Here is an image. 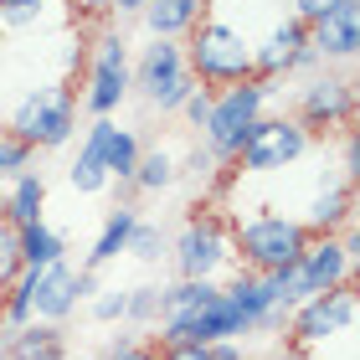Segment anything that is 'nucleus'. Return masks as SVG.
<instances>
[{
    "label": "nucleus",
    "instance_id": "obj_1",
    "mask_svg": "<svg viewBox=\"0 0 360 360\" xmlns=\"http://www.w3.org/2000/svg\"><path fill=\"white\" fill-rule=\"evenodd\" d=\"M180 52H186V72L201 88H211V93L257 77L252 72V37L237 31L232 21H221V15H201V21L191 26V41L180 46Z\"/></svg>",
    "mask_w": 360,
    "mask_h": 360
},
{
    "label": "nucleus",
    "instance_id": "obj_2",
    "mask_svg": "<svg viewBox=\"0 0 360 360\" xmlns=\"http://www.w3.org/2000/svg\"><path fill=\"white\" fill-rule=\"evenodd\" d=\"M355 252H360L355 221H350L340 237H309V248L293 257L283 273H273V278H278V293H283V304L299 309V304L314 299V293H330V288L355 283Z\"/></svg>",
    "mask_w": 360,
    "mask_h": 360
},
{
    "label": "nucleus",
    "instance_id": "obj_3",
    "mask_svg": "<svg viewBox=\"0 0 360 360\" xmlns=\"http://www.w3.org/2000/svg\"><path fill=\"white\" fill-rule=\"evenodd\" d=\"M232 257L237 268L248 273H283L293 257L309 248V226L299 217H273V211H257V217H237L232 232Z\"/></svg>",
    "mask_w": 360,
    "mask_h": 360
},
{
    "label": "nucleus",
    "instance_id": "obj_4",
    "mask_svg": "<svg viewBox=\"0 0 360 360\" xmlns=\"http://www.w3.org/2000/svg\"><path fill=\"white\" fill-rule=\"evenodd\" d=\"M273 93H278V88L263 83V77H248V83H237V88L211 93V113H206V124H201L206 155H211V160H226V165H237L242 144H248L252 124L263 119V108L273 103Z\"/></svg>",
    "mask_w": 360,
    "mask_h": 360
},
{
    "label": "nucleus",
    "instance_id": "obj_5",
    "mask_svg": "<svg viewBox=\"0 0 360 360\" xmlns=\"http://www.w3.org/2000/svg\"><path fill=\"white\" fill-rule=\"evenodd\" d=\"M11 134L31 144V150H62L77 134V98L72 88L46 83V88H26V98L11 113Z\"/></svg>",
    "mask_w": 360,
    "mask_h": 360
},
{
    "label": "nucleus",
    "instance_id": "obj_6",
    "mask_svg": "<svg viewBox=\"0 0 360 360\" xmlns=\"http://www.w3.org/2000/svg\"><path fill=\"white\" fill-rule=\"evenodd\" d=\"M309 150H314V134H309L293 113H278V119H268V113H263V119L252 124L248 144H242L237 165L248 170V175H273V170L299 165Z\"/></svg>",
    "mask_w": 360,
    "mask_h": 360
},
{
    "label": "nucleus",
    "instance_id": "obj_7",
    "mask_svg": "<svg viewBox=\"0 0 360 360\" xmlns=\"http://www.w3.org/2000/svg\"><path fill=\"white\" fill-rule=\"evenodd\" d=\"M170 263H175L180 278H191V283H217V278L237 263L232 237H226V226L217 217H191L180 226V237L170 242Z\"/></svg>",
    "mask_w": 360,
    "mask_h": 360
},
{
    "label": "nucleus",
    "instance_id": "obj_8",
    "mask_svg": "<svg viewBox=\"0 0 360 360\" xmlns=\"http://www.w3.org/2000/svg\"><path fill=\"white\" fill-rule=\"evenodd\" d=\"M129 72H134V88L150 98L160 113H180V103L195 93V77L186 72V52H180V41H165V37H150L144 57Z\"/></svg>",
    "mask_w": 360,
    "mask_h": 360
},
{
    "label": "nucleus",
    "instance_id": "obj_9",
    "mask_svg": "<svg viewBox=\"0 0 360 360\" xmlns=\"http://www.w3.org/2000/svg\"><path fill=\"white\" fill-rule=\"evenodd\" d=\"M355 324V283L345 288H330V293H314L309 304H299L288 314V350H314V345H330V340L350 335Z\"/></svg>",
    "mask_w": 360,
    "mask_h": 360
},
{
    "label": "nucleus",
    "instance_id": "obj_10",
    "mask_svg": "<svg viewBox=\"0 0 360 360\" xmlns=\"http://www.w3.org/2000/svg\"><path fill=\"white\" fill-rule=\"evenodd\" d=\"M299 68H324L309 46V26L293 21V15H278V21L263 31V41H252V72L263 83H278V77L299 72Z\"/></svg>",
    "mask_w": 360,
    "mask_h": 360
},
{
    "label": "nucleus",
    "instance_id": "obj_11",
    "mask_svg": "<svg viewBox=\"0 0 360 360\" xmlns=\"http://www.w3.org/2000/svg\"><path fill=\"white\" fill-rule=\"evenodd\" d=\"M129 88H134V72H129V41L108 31V37L98 41V52H93L88 88H83V108L93 113V119H108V113L129 98Z\"/></svg>",
    "mask_w": 360,
    "mask_h": 360
},
{
    "label": "nucleus",
    "instance_id": "obj_12",
    "mask_svg": "<svg viewBox=\"0 0 360 360\" xmlns=\"http://www.w3.org/2000/svg\"><path fill=\"white\" fill-rule=\"evenodd\" d=\"M293 119H299L309 134H330V129H345V134H350V124H355V88H350V77L319 72L314 83L299 93Z\"/></svg>",
    "mask_w": 360,
    "mask_h": 360
},
{
    "label": "nucleus",
    "instance_id": "obj_13",
    "mask_svg": "<svg viewBox=\"0 0 360 360\" xmlns=\"http://www.w3.org/2000/svg\"><path fill=\"white\" fill-rule=\"evenodd\" d=\"M309 46H314V57L330 68H350L355 62V46H360V0H335V11H324L314 26H309Z\"/></svg>",
    "mask_w": 360,
    "mask_h": 360
},
{
    "label": "nucleus",
    "instance_id": "obj_14",
    "mask_svg": "<svg viewBox=\"0 0 360 360\" xmlns=\"http://www.w3.org/2000/svg\"><path fill=\"white\" fill-rule=\"evenodd\" d=\"M77 309V268L62 257L52 268H37V283H31V319L37 324H62Z\"/></svg>",
    "mask_w": 360,
    "mask_h": 360
},
{
    "label": "nucleus",
    "instance_id": "obj_15",
    "mask_svg": "<svg viewBox=\"0 0 360 360\" xmlns=\"http://www.w3.org/2000/svg\"><path fill=\"white\" fill-rule=\"evenodd\" d=\"M299 221L314 237H340L355 221V191H350V180H330V186H319L314 195H309V206H304Z\"/></svg>",
    "mask_w": 360,
    "mask_h": 360
},
{
    "label": "nucleus",
    "instance_id": "obj_16",
    "mask_svg": "<svg viewBox=\"0 0 360 360\" xmlns=\"http://www.w3.org/2000/svg\"><path fill=\"white\" fill-rule=\"evenodd\" d=\"M108 124H113V119H93V124H88L83 144H77V160L68 165V186H72L77 195H98V191L108 186V170H103V139H108Z\"/></svg>",
    "mask_w": 360,
    "mask_h": 360
},
{
    "label": "nucleus",
    "instance_id": "obj_17",
    "mask_svg": "<svg viewBox=\"0 0 360 360\" xmlns=\"http://www.w3.org/2000/svg\"><path fill=\"white\" fill-rule=\"evenodd\" d=\"M6 360H68V340H62V324H21V330L6 335L0 345Z\"/></svg>",
    "mask_w": 360,
    "mask_h": 360
},
{
    "label": "nucleus",
    "instance_id": "obj_18",
    "mask_svg": "<svg viewBox=\"0 0 360 360\" xmlns=\"http://www.w3.org/2000/svg\"><path fill=\"white\" fill-rule=\"evenodd\" d=\"M41 211H46V180L37 170H21V175L11 180L6 201H0V217L21 232V226H37L41 221Z\"/></svg>",
    "mask_w": 360,
    "mask_h": 360
},
{
    "label": "nucleus",
    "instance_id": "obj_19",
    "mask_svg": "<svg viewBox=\"0 0 360 360\" xmlns=\"http://www.w3.org/2000/svg\"><path fill=\"white\" fill-rule=\"evenodd\" d=\"M206 6H211V0H150L139 15H144V26H150V37L175 41V37H186V31L206 15Z\"/></svg>",
    "mask_w": 360,
    "mask_h": 360
},
{
    "label": "nucleus",
    "instance_id": "obj_20",
    "mask_svg": "<svg viewBox=\"0 0 360 360\" xmlns=\"http://www.w3.org/2000/svg\"><path fill=\"white\" fill-rule=\"evenodd\" d=\"M221 283H191V278H175L165 288V304H160V324H186L195 319L206 304H217Z\"/></svg>",
    "mask_w": 360,
    "mask_h": 360
},
{
    "label": "nucleus",
    "instance_id": "obj_21",
    "mask_svg": "<svg viewBox=\"0 0 360 360\" xmlns=\"http://www.w3.org/2000/svg\"><path fill=\"white\" fill-rule=\"evenodd\" d=\"M134 221H139V211L134 206H119V211H108V221H103V232H98L93 237V252H88V273H103L108 263H113V257H119L124 252V242H129V232H134Z\"/></svg>",
    "mask_w": 360,
    "mask_h": 360
},
{
    "label": "nucleus",
    "instance_id": "obj_22",
    "mask_svg": "<svg viewBox=\"0 0 360 360\" xmlns=\"http://www.w3.org/2000/svg\"><path fill=\"white\" fill-rule=\"evenodd\" d=\"M139 139H134V129H119V124H108V139H103V170L108 180H119V186H129L134 180V165H139Z\"/></svg>",
    "mask_w": 360,
    "mask_h": 360
},
{
    "label": "nucleus",
    "instance_id": "obj_23",
    "mask_svg": "<svg viewBox=\"0 0 360 360\" xmlns=\"http://www.w3.org/2000/svg\"><path fill=\"white\" fill-rule=\"evenodd\" d=\"M68 257V242H62V232H52L46 221L37 226H21V263L26 268H52Z\"/></svg>",
    "mask_w": 360,
    "mask_h": 360
},
{
    "label": "nucleus",
    "instance_id": "obj_24",
    "mask_svg": "<svg viewBox=\"0 0 360 360\" xmlns=\"http://www.w3.org/2000/svg\"><path fill=\"white\" fill-rule=\"evenodd\" d=\"M175 155L170 150H150V155H139V165H134V180L129 186L134 191H170L175 186Z\"/></svg>",
    "mask_w": 360,
    "mask_h": 360
},
{
    "label": "nucleus",
    "instance_id": "obj_25",
    "mask_svg": "<svg viewBox=\"0 0 360 360\" xmlns=\"http://www.w3.org/2000/svg\"><path fill=\"white\" fill-rule=\"evenodd\" d=\"M124 252L134 257V263H160V257L170 252V242H165V232H160L155 221H134V232H129V242H124Z\"/></svg>",
    "mask_w": 360,
    "mask_h": 360
},
{
    "label": "nucleus",
    "instance_id": "obj_26",
    "mask_svg": "<svg viewBox=\"0 0 360 360\" xmlns=\"http://www.w3.org/2000/svg\"><path fill=\"white\" fill-rule=\"evenodd\" d=\"M160 304H165V288H160V283L129 288V309H124V319H129V324H139V330H150V324H160Z\"/></svg>",
    "mask_w": 360,
    "mask_h": 360
},
{
    "label": "nucleus",
    "instance_id": "obj_27",
    "mask_svg": "<svg viewBox=\"0 0 360 360\" xmlns=\"http://www.w3.org/2000/svg\"><path fill=\"white\" fill-rule=\"evenodd\" d=\"M21 268H26V263H21V232L0 217V293L21 278Z\"/></svg>",
    "mask_w": 360,
    "mask_h": 360
},
{
    "label": "nucleus",
    "instance_id": "obj_28",
    "mask_svg": "<svg viewBox=\"0 0 360 360\" xmlns=\"http://www.w3.org/2000/svg\"><path fill=\"white\" fill-rule=\"evenodd\" d=\"M46 15V0H0V31H26Z\"/></svg>",
    "mask_w": 360,
    "mask_h": 360
},
{
    "label": "nucleus",
    "instance_id": "obj_29",
    "mask_svg": "<svg viewBox=\"0 0 360 360\" xmlns=\"http://www.w3.org/2000/svg\"><path fill=\"white\" fill-rule=\"evenodd\" d=\"M31 160H37V150H31V144H21L11 129H0V180H15V175L31 165Z\"/></svg>",
    "mask_w": 360,
    "mask_h": 360
},
{
    "label": "nucleus",
    "instance_id": "obj_30",
    "mask_svg": "<svg viewBox=\"0 0 360 360\" xmlns=\"http://www.w3.org/2000/svg\"><path fill=\"white\" fill-rule=\"evenodd\" d=\"M88 304H93V319L98 324H119L124 309H129V288H98Z\"/></svg>",
    "mask_w": 360,
    "mask_h": 360
},
{
    "label": "nucleus",
    "instance_id": "obj_31",
    "mask_svg": "<svg viewBox=\"0 0 360 360\" xmlns=\"http://www.w3.org/2000/svg\"><path fill=\"white\" fill-rule=\"evenodd\" d=\"M103 360H160V345H144V340H119Z\"/></svg>",
    "mask_w": 360,
    "mask_h": 360
},
{
    "label": "nucleus",
    "instance_id": "obj_32",
    "mask_svg": "<svg viewBox=\"0 0 360 360\" xmlns=\"http://www.w3.org/2000/svg\"><path fill=\"white\" fill-rule=\"evenodd\" d=\"M180 113H186V119H191L195 129H201V124H206V113H211V88H195V93L186 98V103H180Z\"/></svg>",
    "mask_w": 360,
    "mask_h": 360
},
{
    "label": "nucleus",
    "instance_id": "obj_33",
    "mask_svg": "<svg viewBox=\"0 0 360 360\" xmlns=\"http://www.w3.org/2000/svg\"><path fill=\"white\" fill-rule=\"evenodd\" d=\"M288 6H293V11H288V15H293V21H304V26H314V21H319V15H324V11H335V0H288Z\"/></svg>",
    "mask_w": 360,
    "mask_h": 360
},
{
    "label": "nucleus",
    "instance_id": "obj_34",
    "mask_svg": "<svg viewBox=\"0 0 360 360\" xmlns=\"http://www.w3.org/2000/svg\"><path fill=\"white\" fill-rule=\"evenodd\" d=\"M160 360H217L211 345H175V350H160Z\"/></svg>",
    "mask_w": 360,
    "mask_h": 360
},
{
    "label": "nucleus",
    "instance_id": "obj_35",
    "mask_svg": "<svg viewBox=\"0 0 360 360\" xmlns=\"http://www.w3.org/2000/svg\"><path fill=\"white\" fill-rule=\"evenodd\" d=\"M98 293V273H88V268H77V304H88Z\"/></svg>",
    "mask_w": 360,
    "mask_h": 360
},
{
    "label": "nucleus",
    "instance_id": "obj_36",
    "mask_svg": "<svg viewBox=\"0 0 360 360\" xmlns=\"http://www.w3.org/2000/svg\"><path fill=\"white\" fill-rule=\"evenodd\" d=\"M150 0H108V11H119V15H139Z\"/></svg>",
    "mask_w": 360,
    "mask_h": 360
},
{
    "label": "nucleus",
    "instance_id": "obj_37",
    "mask_svg": "<svg viewBox=\"0 0 360 360\" xmlns=\"http://www.w3.org/2000/svg\"><path fill=\"white\" fill-rule=\"evenodd\" d=\"M72 11H83V15H108V0H72Z\"/></svg>",
    "mask_w": 360,
    "mask_h": 360
},
{
    "label": "nucleus",
    "instance_id": "obj_38",
    "mask_svg": "<svg viewBox=\"0 0 360 360\" xmlns=\"http://www.w3.org/2000/svg\"><path fill=\"white\" fill-rule=\"evenodd\" d=\"M278 360H314V355H309V350H283Z\"/></svg>",
    "mask_w": 360,
    "mask_h": 360
},
{
    "label": "nucleus",
    "instance_id": "obj_39",
    "mask_svg": "<svg viewBox=\"0 0 360 360\" xmlns=\"http://www.w3.org/2000/svg\"><path fill=\"white\" fill-rule=\"evenodd\" d=\"M0 68H6V41H0Z\"/></svg>",
    "mask_w": 360,
    "mask_h": 360
}]
</instances>
